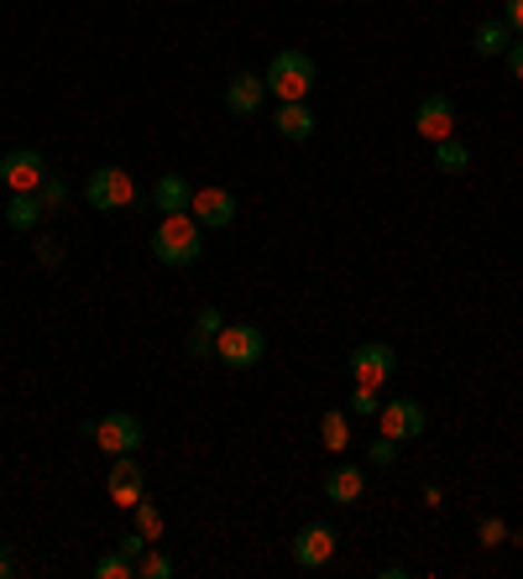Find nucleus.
<instances>
[{"label": "nucleus", "mask_w": 523, "mask_h": 579, "mask_svg": "<svg viewBox=\"0 0 523 579\" xmlns=\"http://www.w3.org/2000/svg\"><path fill=\"white\" fill-rule=\"evenodd\" d=\"M414 131L430 141V147L445 141V137H455V100L451 94H424L418 110H414Z\"/></svg>", "instance_id": "obj_11"}, {"label": "nucleus", "mask_w": 523, "mask_h": 579, "mask_svg": "<svg viewBox=\"0 0 523 579\" xmlns=\"http://www.w3.org/2000/svg\"><path fill=\"white\" fill-rule=\"evenodd\" d=\"M273 131H278L283 141H309V137H314V110H309V100L278 104V110H273Z\"/></svg>", "instance_id": "obj_16"}, {"label": "nucleus", "mask_w": 523, "mask_h": 579, "mask_svg": "<svg viewBox=\"0 0 523 579\" xmlns=\"http://www.w3.org/2000/svg\"><path fill=\"white\" fill-rule=\"evenodd\" d=\"M189 204H194V188H189L184 172H162V178L152 183V209L157 214H189Z\"/></svg>", "instance_id": "obj_14"}, {"label": "nucleus", "mask_w": 523, "mask_h": 579, "mask_svg": "<svg viewBox=\"0 0 523 579\" xmlns=\"http://www.w3.org/2000/svg\"><path fill=\"white\" fill-rule=\"evenodd\" d=\"M95 575H100V579H137V563L126 559L121 548H110V553L95 559Z\"/></svg>", "instance_id": "obj_22"}, {"label": "nucleus", "mask_w": 523, "mask_h": 579, "mask_svg": "<svg viewBox=\"0 0 523 579\" xmlns=\"http://www.w3.org/2000/svg\"><path fill=\"white\" fill-rule=\"evenodd\" d=\"M507 42H513V32H507V21H503V17L482 21V27H476V37H471V48L482 52V58H503Z\"/></svg>", "instance_id": "obj_18"}, {"label": "nucleus", "mask_w": 523, "mask_h": 579, "mask_svg": "<svg viewBox=\"0 0 523 579\" xmlns=\"http://www.w3.org/2000/svg\"><path fill=\"white\" fill-rule=\"evenodd\" d=\"M85 199H89V209H100V214H121V209L137 204V178L126 168H116V162H105V168L89 172Z\"/></svg>", "instance_id": "obj_3"}, {"label": "nucleus", "mask_w": 523, "mask_h": 579, "mask_svg": "<svg viewBox=\"0 0 523 579\" xmlns=\"http://www.w3.org/2000/svg\"><path fill=\"white\" fill-rule=\"evenodd\" d=\"M105 496L116 501L121 511H131L147 496V476H141L137 455H116V465H110V476H105Z\"/></svg>", "instance_id": "obj_10"}, {"label": "nucleus", "mask_w": 523, "mask_h": 579, "mask_svg": "<svg viewBox=\"0 0 523 579\" xmlns=\"http://www.w3.org/2000/svg\"><path fill=\"white\" fill-rule=\"evenodd\" d=\"M0 183L11 188V193H37V188L48 183V157L37 152V147H11V152L0 157Z\"/></svg>", "instance_id": "obj_6"}, {"label": "nucleus", "mask_w": 523, "mask_h": 579, "mask_svg": "<svg viewBox=\"0 0 523 579\" xmlns=\"http://www.w3.org/2000/svg\"><path fill=\"white\" fill-rule=\"evenodd\" d=\"M189 214L205 230H226V224H236V193L230 188H194Z\"/></svg>", "instance_id": "obj_12"}, {"label": "nucleus", "mask_w": 523, "mask_h": 579, "mask_svg": "<svg viewBox=\"0 0 523 579\" xmlns=\"http://www.w3.org/2000/svg\"><path fill=\"white\" fill-rule=\"evenodd\" d=\"M11 569H17V559H11V548H6V543H0V579H6V575H11Z\"/></svg>", "instance_id": "obj_34"}, {"label": "nucleus", "mask_w": 523, "mask_h": 579, "mask_svg": "<svg viewBox=\"0 0 523 579\" xmlns=\"http://www.w3.org/2000/svg\"><path fill=\"white\" fill-rule=\"evenodd\" d=\"M507 532H513V528H507L503 517H487V522L476 528V543H482V548H503V543H507Z\"/></svg>", "instance_id": "obj_26"}, {"label": "nucleus", "mask_w": 523, "mask_h": 579, "mask_svg": "<svg viewBox=\"0 0 523 579\" xmlns=\"http://www.w3.org/2000/svg\"><path fill=\"white\" fill-rule=\"evenodd\" d=\"M37 261H42V267H58V261H63V246H58V240H37Z\"/></svg>", "instance_id": "obj_31"}, {"label": "nucleus", "mask_w": 523, "mask_h": 579, "mask_svg": "<svg viewBox=\"0 0 523 579\" xmlns=\"http://www.w3.org/2000/svg\"><path fill=\"white\" fill-rule=\"evenodd\" d=\"M152 256L162 267H194L199 256H205V224L194 220V214H162L152 230Z\"/></svg>", "instance_id": "obj_1"}, {"label": "nucleus", "mask_w": 523, "mask_h": 579, "mask_svg": "<svg viewBox=\"0 0 523 579\" xmlns=\"http://www.w3.org/2000/svg\"><path fill=\"white\" fill-rule=\"evenodd\" d=\"M362 496H366L362 465H335L330 476H325V501H335V507H356Z\"/></svg>", "instance_id": "obj_15"}, {"label": "nucleus", "mask_w": 523, "mask_h": 579, "mask_svg": "<svg viewBox=\"0 0 523 579\" xmlns=\"http://www.w3.org/2000/svg\"><path fill=\"white\" fill-rule=\"evenodd\" d=\"M377 428H383L387 439L408 443L430 428V412H424V402H414V397H387L383 412H377Z\"/></svg>", "instance_id": "obj_8"}, {"label": "nucleus", "mask_w": 523, "mask_h": 579, "mask_svg": "<svg viewBox=\"0 0 523 579\" xmlns=\"http://www.w3.org/2000/svg\"><path fill=\"white\" fill-rule=\"evenodd\" d=\"M178 575V563L162 553L157 543H147V553L137 559V579H174Z\"/></svg>", "instance_id": "obj_21"}, {"label": "nucleus", "mask_w": 523, "mask_h": 579, "mask_svg": "<svg viewBox=\"0 0 523 579\" xmlns=\"http://www.w3.org/2000/svg\"><path fill=\"white\" fill-rule=\"evenodd\" d=\"M366 460H372V465H393V460H398V439H387V433H383V439L372 443V455H366Z\"/></svg>", "instance_id": "obj_27"}, {"label": "nucleus", "mask_w": 523, "mask_h": 579, "mask_svg": "<svg viewBox=\"0 0 523 579\" xmlns=\"http://www.w3.org/2000/svg\"><path fill=\"white\" fill-rule=\"evenodd\" d=\"M116 548H121L126 559L137 563V559H141V553H147V538H141V532H126V538H121V543H116Z\"/></svg>", "instance_id": "obj_29"}, {"label": "nucleus", "mask_w": 523, "mask_h": 579, "mask_svg": "<svg viewBox=\"0 0 523 579\" xmlns=\"http://www.w3.org/2000/svg\"><path fill=\"white\" fill-rule=\"evenodd\" d=\"M319 443H325L330 455H346L351 449V412L346 408H330L319 418Z\"/></svg>", "instance_id": "obj_17"}, {"label": "nucleus", "mask_w": 523, "mask_h": 579, "mask_svg": "<svg viewBox=\"0 0 523 579\" xmlns=\"http://www.w3.org/2000/svg\"><path fill=\"white\" fill-rule=\"evenodd\" d=\"M507 73H513V84H523V42H507Z\"/></svg>", "instance_id": "obj_30"}, {"label": "nucleus", "mask_w": 523, "mask_h": 579, "mask_svg": "<svg viewBox=\"0 0 523 579\" xmlns=\"http://www.w3.org/2000/svg\"><path fill=\"white\" fill-rule=\"evenodd\" d=\"M189 356H215V335H199V329H194V340H189Z\"/></svg>", "instance_id": "obj_33"}, {"label": "nucleus", "mask_w": 523, "mask_h": 579, "mask_svg": "<svg viewBox=\"0 0 523 579\" xmlns=\"http://www.w3.org/2000/svg\"><path fill=\"white\" fill-rule=\"evenodd\" d=\"M194 329H199V335H220V329H226V319H220V308H199V319H194Z\"/></svg>", "instance_id": "obj_28"}, {"label": "nucleus", "mask_w": 523, "mask_h": 579, "mask_svg": "<svg viewBox=\"0 0 523 579\" xmlns=\"http://www.w3.org/2000/svg\"><path fill=\"white\" fill-rule=\"evenodd\" d=\"M335 548H341V538H335L330 522H304V528L294 532V563L298 569H325V563L335 559Z\"/></svg>", "instance_id": "obj_9"}, {"label": "nucleus", "mask_w": 523, "mask_h": 579, "mask_svg": "<svg viewBox=\"0 0 523 579\" xmlns=\"http://www.w3.org/2000/svg\"><path fill=\"white\" fill-rule=\"evenodd\" d=\"M37 199H42V209H63L69 204V183H63L58 172H48V183L37 188Z\"/></svg>", "instance_id": "obj_25"}, {"label": "nucleus", "mask_w": 523, "mask_h": 579, "mask_svg": "<svg viewBox=\"0 0 523 579\" xmlns=\"http://www.w3.org/2000/svg\"><path fill=\"white\" fill-rule=\"evenodd\" d=\"M262 100H267V79L262 73H236L226 84V110L230 116H262Z\"/></svg>", "instance_id": "obj_13"}, {"label": "nucleus", "mask_w": 523, "mask_h": 579, "mask_svg": "<svg viewBox=\"0 0 523 579\" xmlns=\"http://www.w3.org/2000/svg\"><path fill=\"white\" fill-rule=\"evenodd\" d=\"M346 412L351 418H377V412H383V392H377V387H356L351 402H346Z\"/></svg>", "instance_id": "obj_23"}, {"label": "nucleus", "mask_w": 523, "mask_h": 579, "mask_svg": "<svg viewBox=\"0 0 523 579\" xmlns=\"http://www.w3.org/2000/svg\"><path fill=\"white\" fill-rule=\"evenodd\" d=\"M503 21H507V32L523 37V0H503Z\"/></svg>", "instance_id": "obj_32"}, {"label": "nucleus", "mask_w": 523, "mask_h": 579, "mask_svg": "<svg viewBox=\"0 0 523 579\" xmlns=\"http://www.w3.org/2000/svg\"><path fill=\"white\" fill-rule=\"evenodd\" d=\"M393 371H398V356H393V345L362 340L356 350H351V381H356V387H377V392H383L387 376H393Z\"/></svg>", "instance_id": "obj_7"}, {"label": "nucleus", "mask_w": 523, "mask_h": 579, "mask_svg": "<svg viewBox=\"0 0 523 579\" xmlns=\"http://www.w3.org/2000/svg\"><path fill=\"white\" fill-rule=\"evenodd\" d=\"M42 214H48V209H42L37 193H11V204H6V224H11V230H37Z\"/></svg>", "instance_id": "obj_19"}, {"label": "nucleus", "mask_w": 523, "mask_h": 579, "mask_svg": "<svg viewBox=\"0 0 523 579\" xmlns=\"http://www.w3.org/2000/svg\"><path fill=\"white\" fill-rule=\"evenodd\" d=\"M131 511H137V532L147 538V543H157V538H162V511H157L152 501H147V496H141V501H137Z\"/></svg>", "instance_id": "obj_24"}, {"label": "nucleus", "mask_w": 523, "mask_h": 579, "mask_svg": "<svg viewBox=\"0 0 523 579\" xmlns=\"http://www.w3.org/2000/svg\"><path fill=\"white\" fill-rule=\"evenodd\" d=\"M435 168L440 172H466L471 168V147L466 141H455V137L435 141Z\"/></svg>", "instance_id": "obj_20"}, {"label": "nucleus", "mask_w": 523, "mask_h": 579, "mask_svg": "<svg viewBox=\"0 0 523 579\" xmlns=\"http://www.w3.org/2000/svg\"><path fill=\"white\" fill-rule=\"evenodd\" d=\"M85 433L100 443L110 460H116V455H137L141 439H147V428H141L137 412H105L100 423H85Z\"/></svg>", "instance_id": "obj_5"}, {"label": "nucleus", "mask_w": 523, "mask_h": 579, "mask_svg": "<svg viewBox=\"0 0 523 579\" xmlns=\"http://www.w3.org/2000/svg\"><path fill=\"white\" fill-rule=\"evenodd\" d=\"M262 356H267V335L257 325H226L215 335V360L230 371H251L262 366Z\"/></svg>", "instance_id": "obj_4"}, {"label": "nucleus", "mask_w": 523, "mask_h": 579, "mask_svg": "<svg viewBox=\"0 0 523 579\" xmlns=\"http://www.w3.org/2000/svg\"><path fill=\"white\" fill-rule=\"evenodd\" d=\"M262 79H267V94H273L278 104L309 100V89H314V58H309V52H298V48H278Z\"/></svg>", "instance_id": "obj_2"}]
</instances>
